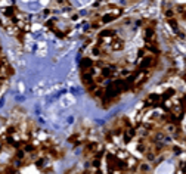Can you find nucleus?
<instances>
[{"label":"nucleus","mask_w":186,"mask_h":174,"mask_svg":"<svg viewBox=\"0 0 186 174\" xmlns=\"http://www.w3.org/2000/svg\"><path fill=\"white\" fill-rule=\"evenodd\" d=\"M64 156V148L24 111L0 114V174H55Z\"/></svg>","instance_id":"f257e3e1"},{"label":"nucleus","mask_w":186,"mask_h":174,"mask_svg":"<svg viewBox=\"0 0 186 174\" xmlns=\"http://www.w3.org/2000/svg\"><path fill=\"white\" fill-rule=\"evenodd\" d=\"M15 69L10 63L8 55H6L3 44L0 41V92L6 87V84L10 81V78L14 77Z\"/></svg>","instance_id":"f03ea898"},{"label":"nucleus","mask_w":186,"mask_h":174,"mask_svg":"<svg viewBox=\"0 0 186 174\" xmlns=\"http://www.w3.org/2000/svg\"><path fill=\"white\" fill-rule=\"evenodd\" d=\"M64 174H103L102 170H96L93 167H86V168H77V167H73V168L67 170Z\"/></svg>","instance_id":"7ed1b4c3"},{"label":"nucleus","mask_w":186,"mask_h":174,"mask_svg":"<svg viewBox=\"0 0 186 174\" xmlns=\"http://www.w3.org/2000/svg\"><path fill=\"white\" fill-rule=\"evenodd\" d=\"M174 93H176V90H174V89H167L166 92H164V93L161 95L162 101H168V99H170V97H172L173 95H174Z\"/></svg>","instance_id":"20e7f679"},{"label":"nucleus","mask_w":186,"mask_h":174,"mask_svg":"<svg viewBox=\"0 0 186 174\" xmlns=\"http://www.w3.org/2000/svg\"><path fill=\"white\" fill-rule=\"evenodd\" d=\"M180 171H182V173H185V174H186V162L180 164Z\"/></svg>","instance_id":"39448f33"}]
</instances>
